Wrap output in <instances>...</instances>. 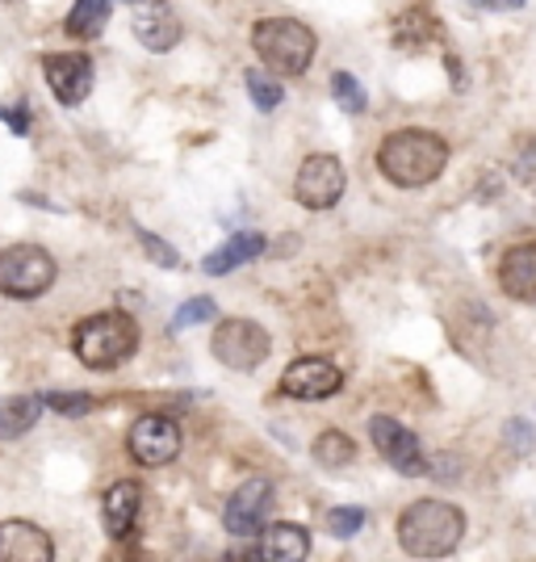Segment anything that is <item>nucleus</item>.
Masks as SVG:
<instances>
[{"label":"nucleus","instance_id":"nucleus-1","mask_svg":"<svg viewBox=\"0 0 536 562\" xmlns=\"http://www.w3.org/2000/svg\"><path fill=\"white\" fill-rule=\"evenodd\" d=\"M444 165H448V143L436 131H395L377 147V168L398 189L432 186Z\"/></svg>","mask_w":536,"mask_h":562},{"label":"nucleus","instance_id":"nucleus-2","mask_svg":"<svg viewBox=\"0 0 536 562\" xmlns=\"http://www.w3.org/2000/svg\"><path fill=\"white\" fill-rule=\"evenodd\" d=\"M461 533H466V516L444 499H420L398 516V546L411 559H444L457 550Z\"/></svg>","mask_w":536,"mask_h":562},{"label":"nucleus","instance_id":"nucleus-3","mask_svg":"<svg viewBox=\"0 0 536 562\" xmlns=\"http://www.w3.org/2000/svg\"><path fill=\"white\" fill-rule=\"evenodd\" d=\"M139 349V324L126 311H101L80 319L71 331V352L80 357V366L89 370H114L126 357Z\"/></svg>","mask_w":536,"mask_h":562},{"label":"nucleus","instance_id":"nucleus-4","mask_svg":"<svg viewBox=\"0 0 536 562\" xmlns=\"http://www.w3.org/2000/svg\"><path fill=\"white\" fill-rule=\"evenodd\" d=\"M252 47L269 64V71H285V76H303L315 59V30L303 25L298 18H260L252 25Z\"/></svg>","mask_w":536,"mask_h":562},{"label":"nucleus","instance_id":"nucleus-5","mask_svg":"<svg viewBox=\"0 0 536 562\" xmlns=\"http://www.w3.org/2000/svg\"><path fill=\"white\" fill-rule=\"evenodd\" d=\"M55 257L38 244L0 248V294L4 299H38L55 285Z\"/></svg>","mask_w":536,"mask_h":562},{"label":"nucleus","instance_id":"nucleus-6","mask_svg":"<svg viewBox=\"0 0 536 562\" xmlns=\"http://www.w3.org/2000/svg\"><path fill=\"white\" fill-rule=\"evenodd\" d=\"M210 352L227 366V370H260L273 352V336L260 328L256 319H223L210 336Z\"/></svg>","mask_w":536,"mask_h":562},{"label":"nucleus","instance_id":"nucleus-7","mask_svg":"<svg viewBox=\"0 0 536 562\" xmlns=\"http://www.w3.org/2000/svg\"><path fill=\"white\" fill-rule=\"evenodd\" d=\"M344 186H349V172L335 156H306L298 177H294V198L306 211H331L340 198H344Z\"/></svg>","mask_w":536,"mask_h":562},{"label":"nucleus","instance_id":"nucleus-8","mask_svg":"<svg viewBox=\"0 0 536 562\" xmlns=\"http://www.w3.org/2000/svg\"><path fill=\"white\" fill-rule=\"evenodd\" d=\"M181 446H185V437H181V424L172 420V416H142V420H135L130 437H126L130 458L151 470L168 467L181 453Z\"/></svg>","mask_w":536,"mask_h":562},{"label":"nucleus","instance_id":"nucleus-9","mask_svg":"<svg viewBox=\"0 0 536 562\" xmlns=\"http://www.w3.org/2000/svg\"><path fill=\"white\" fill-rule=\"evenodd\" d=\"M269 508H273V483L256 474V479L235 487V495L223 508V525H227L231 538H256L264 520H269Z\"/></svg>","mask_w":536,"mask_h":562},{"label":"nucleus","instance_id":"nucleus-10","mask_svg":"<svg viewBox=\"0 0 536 562\" xmlns=\"http://www.w3.org/2000/svg\"><path fill=\"white\" fill-rule=\"evenodd\" d=\"M369 437H374L377 453H381L398 474H407V479L427 474V458H423L420 437H415L411 428H402V424L390 420V416H374V420H369Z\"/></svg>","mask_w":536,"mask_h":562},{"label":"nucleus","instance_id":"nucleus-11","mask_svg":"<svg viewBox=\"0 0 536 562\" xmlns=\"http://www.w3.org/2000/svg\"><path fill=\"white\" fill-rule=\"evenodd\" d=\"M43 76L59 105H80L93 93V59L84 50H50L43 55Z\"/></svg>","mask_w":536,"mask_h":562},{"label":"nucleus","instance_id":"nucleus-12","mask_svg":"<svg viewBox=\"0 0 536 562\" xmlns=\"http://www.w3.org/2000/svg\"><path fill=\"white\" fill-rule=\"evenodd\" d=\"M340 386H344L340 366H331V361H323V357H298V361L281 374V395L306 398V403L331 398Z\"/></svg>","mask_w":536,"mask_h":562},{"label":"nucleus","instance_id":"nucleus-13","mask_svg":"<svg viewBox=\"0 0 536 562\" xmlns=\"http://www.w3.org/2000/svg\"><path fill=\"white\" fill-rule=\"evenodd\" d=\"M181 34H185V25L168 9V0H142L139 9H135V38L147 50L163 55V50H172L181 43Z\"/></svg>","mask_w":536,"mask_h":562},{"label":"nucleus","instance_id":"nucleus-14","mask_svg":"<svg viewBox=\"0 0 536 562\" xmlns=\"http://www.w3.org/2000/svg\"><path fill=\"white\" fill-rule=\"evenodd\" d=\"M55 541L30 520H0V562H50Z\"/></svg>","mask_w":536,"mask_h":562},{"label":"nucleus","instance_id":"nucleus-15","mask_svg":"<svg viewBox=\"0 0 536 562\" xmlns=\"http://www.w3.org/2000/svg\"><path fill=\"white\" fill-rule=\"evenodd\" d=\"M139 513H142V487L139 483H130V479H122L114 483L105 499H101V516H105V533L114 541H126L135 533V525H139Z\"/></svg>","mask_w":536,"mask_h":562},{"label":"nucleus","instance_id":"nucleus-16","mask_svg":"<svg viewBox=\"0 0 536 562\" xmlns=\"http://www.w3.org/2000/svg\"><path fill=\"white\" fill-rule=\"evenodd\" d=\"M499 285L515 303H536V244L512 248L499 265Z\"/></svg>","mask_w":536,"mask_h":562},{"label":"nucleus","instance_id":"nucleus-17","mask_svg":"<svg viewBox=\"0 0 536 562\" xmlns=\"http://www.w3.org/2000/svg\"><path fill=\"white\" fill-rule=\"evenodd\" d=\"M264 248H269V239H264L260 232H235L231 239H223V244L214 248L210 257L202 260V273H210V278L235 273L239 265H248V260L264 257Z\"/></svg>","mask_w":536,"mask_h":562},{"label":"nucleus","instance_id":"nucleus-18","mask_svg":"<svg viewBox=\"0 0 536 562\" xmlns=\"http://www.w3.org/2000/svg\"><path fill=\"white\" fill-rule=\"evenodd\" d=\"M43 412H47V398L43 395L0 398V441H18V437H25L34 424L43 420Z\"/></svg>","mask_w":536,"mask_h":562},{"label":"nucleus","instance_id":"nucleus-19","mask_svg":"<svg viewBox=\"0 0 536 562\" xmlns=\"http://www.w3.org/2000/svg\"><path fill=\"white\" fill-rule=\"evenodd\" d=\"M260 554L273 562H303L310 554V533L303 525H289V520L269 525L264 538H260Z\"/></svg>","mask_w":536,"mask_h":562},{"label":"nucleus","instance_id":"nucleus-20","mask_svg":"<svg viewBox=\"0 0 536 562\" xmlns=\"http://www.w3.org/2000/svg\"><path fill=\"white\" fill-rule=\"evenodd\" d=\"M444 30L427 9H411L395 22V47L398 50H427L432 43H441Z\"/></svg>","mask_w":536,"mask_h":562},{"label":"nucleus","instance_id":"nucleus-21","mask_svg":"<svg viewBox=\"0 0 536 562\" xmlns=\"http://www.w3.org/2000/svg\"><path fill=\"white\" fill-rule=\"evenodd\" d=\"M110 0H76L68 13V22H64V30H68L71 38H84V43H93V38H101V30L110 25Z\"/></svg>","mask_w":536,"mask_h":562},{"label":"nucleus","instance_id":"nucleus-22","mask_svg":"<svg viewBox=\"0 0 536 562\" xmlns=\"http://www.w3.org/2000/svg\"><path fill=\"white\" fill-rule=\"evenodd\" d=\"M315 462L327 470L352 467L356 462V441H352L349 432H340V428H327V432H319V441H315Z\"/></svg>","mask_w":536,"mask_h":562},{"label":"nucleus","instance_id":"nucleus-23","mask_svg":"<svg viewBox=\"0 0 536 562\" xmlns=\"http://www.w3.org/2000/svg\"><path fill=\"white\" fill-rule=\"evenodd\" d=\"M248 97H252V105H256L260 114H273L281 101H285V89H281V80L277 76H269V71H260V68H252L248 76Z\"/></svg>","mask_w":536,"mask_h":562},{"label":"nucleus","instance_id":"nucleus-24","mask_svg":"<svg viewBox=\"0 0 536 562\" xmlns=\"http://www.w3.org/2000/svg\"><path fill=\"white\" fill-rule=\"evenodd\" d=\"M331 97H335V105L349 110V114H365V110H369V93L361 89V80H356L352 71H335V76H331Z\"/></svg>","mask_w":536,"mask_h":562},{"label":"nucleus","instance_id":"nucleus-25","mask_svg":"<svg viewBox=\"0 0 536 562\" xmlns=\"http://www.w3.org/2000/svg\"><path fill=\"white\" fill-rule=\"evenodd\" d=\"M218 315V306H214V299H189L176 315H172V324H168V331H185V328H197V324H206V319H214Z\"/></svg>","mask_w":536,"mask_h":562},{"label":"nucleus","instance_id":"nucleus-26","mask_svg":"<svg viewBox=\"0 0 536 562\" xmlns=\"http://www.w3.org/2000/svg\"><path fill=\"white\" fill-rule=\"evenodd\" d=\"M43 398H47V407H55L59 416H89L96 407V398L84 395V391H50Z\"/></svg>","mask_w":536,"mask_h":562},{"label":"nucleus","instance_id":"nucleus-27","mask_svg":"<svg viewBox=\"0 0 536 562\" xmlns=\"http://www.w3.org/2000/svg\"><path fill=\"white\" fill-rule=\"evenodd\" d=\"M327 529L335 533V538H356L361 529H365V508H331L327 513Z\"/></svg>","mask_w":536,"mask_h":562},{"label":"nucleus","instance_id":"nucleus-28","mask_svg":"<svg viewBox=\"0 0 536 562\" xmlns=\"http://www.w3.org/2000/svg\"><path fill=\"white\" fill-rule=\"evenodd\" d=\"M135 235H139L142 252L156 260V265H163V269H176V265H181V252H176L172 244H163L156 232H147V227H135Z\"/></svg>","mask_w":536,"mask_h":562},{"label":"nucleus","instance_id":"nucleus-29","mask_svg":"<svg viewBox=\"0 0 536 562\" xmlns=\"http://www.w3.org/2000/svg\"><path fill=\"white\" fill-rule=\"evenodd\" d=\"M0 122H4L18 139H25V135H30V105H25V101H18V105H0Z\"/></svg>","mask_w":536,"mask_h":562},{"label":"nucleus","instance_id":"nucleus-30","mask_svg":"<svg viewBox=\"0 0 536 562\" xmlns=\"http://www.w3.org/2000/svg\"><path fill=\"white\" fill-rule=\"evenodd\" d=\"M508 446H512L515 453H528V449H533V424L528 420L508 424Z\"/></svg>","mask_w":536,"mask_h":562},{"label":"nucleus","instance_id":"nucleus-31","mask_svg":"<svg viewBox=\"0 0 536 562\" xmlns=\"http://www.w3.org/2000/svg\"><path fill=\"white\" fill-rule=\"evenodd\" d=\"M474 9H490V13H508V9H520L524 0H466Z\"/></svg>","mask_w":536,"mask_h":562},{"label":"nucleus","instance_id":"nucleus-32","mask_svg":"<svg viewBox=\"0 0 536 562\" xmlns=\"http://www.w3.org/2000/svg\"><path fill=\"white\" fill-rule=\"evenodd\" d=\"M130 4H142V0H130Z\"/></svg>","mask_w":536,"mask_h":562}]
</instances>
